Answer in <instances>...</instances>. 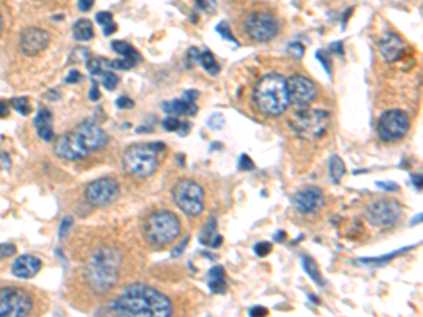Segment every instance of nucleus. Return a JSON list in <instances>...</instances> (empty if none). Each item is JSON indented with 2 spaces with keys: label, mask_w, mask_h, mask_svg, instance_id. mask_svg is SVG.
Returning <instances> with one entry per match:
<instances>
[{
  "label": "nucleus",
  "mask_w": 423,
  "mask_h": 317,
  "mask_svg": "<svg viewBox=\"0 0 423 317\" xmlns=\"http://www.w3.org/2000/svg\"><path fill=\"white\" fill-rule=\"evenodd\" d=\"M112 309L121 316L168 317L174 311L171 300L164 293L143 284L126 288L114 299Z\"/></svg>",
  "instance_id": "1"
},
{
  "label": "nucleus",
  "mask_w": 423,
  "mask_h": 317,
  "mask_svg": "<svg viewBox=\"0 0 423 317\" xmlns=\"http://www.w3.org/2000/svg\"><path fill=\"white\" fill-rule=\"evenodd\" d=\"M121 265L120 253L112 247L96 250L85 268V280L96 293L110 291L117 279Z\"/></svg>",
  "instance_id": "2"
},
{
  "label": "nucleus",
  "mask_w": 423,
  "mask_h": 317,
  "mask_svg": "<svg viewBox=\"0 0 423 317\" xmlns=\"http://www.w3.org/2000/svg\"><path fill=\"white\" fill-rule=\"evenodd\" d=\"M255 106L268 116H279L289 106L286 79L279 74H268L259 79L253 92Z\"/></svg>",
  "instance_id": "3"
},
{
  "label": "nucleus",
  "mask_w": 423,
  "mask_h": 317,
  "mask_svg": "<svg viewBox=\"0 0 423 317\" xmlns=\"http://www.w3.org/2000/svg\"><path fill=\"white\" fill-rule=\"evenodd\" d=\"M181 220L177 215L168 210H158L151 213L145 220L143 228L147 241L157 247L174 242L181 234Z\"/></svg>",
  "instance_id": "4"
},
{
  "label": "nucleus",
  "mask_w": 423,
  "mask_h": 317,
  "mask_svg": "<svg viewBox=\"0 0 423 317\" xmlns=\"http://www.w3.org/2000/svg\"><path fill=\"white\" fill-rule=\"evenodd\" d=\"M164 144L158 143H141L127 148L123 154V165L132 177H151L158 169V150Z\"/></svg>",
  "instance_id": "5"
},
{
  "label": "nucleus",
  "mask_w": 423,
  "mask_h": 317,
  "mask_svg": "<svg viewBox=\"0 0 423 317\" xmlns=\"http://www.w3.org/2000/svg\"><path fill=\"white\" fill-rule=\"evenodd\" d=\"M290 127L303 139L316 141L324 137L330 126V117L328 112L319 109H305L299 110L290 119Z\"/></svg>",
  "instance_id": "6"
},
{
  "label": "nucleus",
  "mask_w": 423,
  "mask_h": 317,
  "mask_svg": "<svg viewBox=\"0 0 423 317\" xmlns=\"http://www.w3.org/2000/svg\"><path fill=\"white\" fill-rule=\"evenodd\" d=\"M174 202L186 216H199L205 209V192L202 186L192 179L179 181L172 189Z\"/></svg>",
  "instance_id": "7"
},
{
  "label": "nucleus",
  "mask_w": 423,
  "mask_h": 317,
  "mask_svg": "<svg viewBox=\"0 0 423 317\" xmlns=\"http://www.w3.org/2000/svg\"><path fill=\"white\" fill-rule=\"evenodd\" d=\"M32 298L20 288L0 289V317H24L32 310Z\"/></svg>",
  "instance_id": "8"
},
{
  "label": "nucleus",
  "mask_w": 423,
  "mask_h": 317,
  "mask_svg": "<svg viewBox=\"0 0 423 317\" xmlns=\"http://www.w3.org/2000/svg\"><path fill=\"white\" fill-rule=\"evenodd\" d=\"M409 116L404 110L392 109L381 114L377 123V131L381 138L394 143L404 138L409 131Z\"/></svg>",
  "instance_id": "9"
},
{
  "label": "nucleus",
  "mask_w": 423,
  "mask_h": 317,
  "mask_svg": "<svg viewBox=\"0 0 423 317\" xmlns=\"http://www.w3.org/2000/svg\"><path fill=\"white\" fill-rule=\"evenodd\" d=\"M244 31L255 43H268L277 37L279 24L270 13L254 12L246 19Z\"/></svg>",
  "instance_id": "10"
},
{
  "label": "nucleus",
  "mask_w": 423,
  "mask_h": 317,
  "mask_svg": "<svg viewBox=\"0 0 423 317\" xmlns=\"http://www.w3.org/2000/svg\"><path fill=\"white\" fill-rule=\"evenodd\" d=\"M120 196L119 184L113 178H101L89 184L85 190V197L88 203L96 207H105L116 202Z\"/></svg>",
  "instance_id": "11"
},
{
  "label": "nucleus",
  "mask_w": 423,
  "mask_h": 317,
  "mask_svg": "<svg viewBox=\"0 0 423 317\" xmlns=\"http://www.w3.org/2000/svg\"><path fill=\"white\" fill-rule=\"evenodd\" d=\"M402 209L397 200L378 199L367 207L368 220L378 227H389L398 222Z\"/></svg>",
  "instance_id": "12"
},
{
  "label": "nucleus",
  "mask_w": 423,
  "mask_h": 317,
  "mask_svg": "<svg viewBox=\"0 0 423 317\" xmlns=\"http://www.w3.org/2000/svg\"><path fill=\"white\" fill-rule=\"evenodd\" d=\"M286 92L289 103L297 106H308L316 97L315 83L303 75H292L286 79Z\"/></svg>",
  "instance_id": "13"
},
{
  "label": "nucleus",
  "mask_w": 423,
  "mask_h": 317,
  "mask_svg": "<svg viewBox=\"0 0 423 317\" xmlns=\"http://www.w3.org/2000/svg\"><path fill=\"white\" fill-rule=\"evenodd\" d=\"M292 204L294 207L302 213V215H309L315 213L324 204V196L323 192L316 186H306L303 189L298 190L297 193L292 196Z\"/></svg>",
  "instance_id": "14"
},
{
  "label": "nucleus",
  "mask_w": 423,
  "mask_h": 317,
  "mask_svg": "<svg viewBox=\"0 0 423 317\" xmlns=\"http://www.w3.org/2000/svg\"><path fill=\"white\" fill-rule=\"evenodd\" d=\"M50 34L38 27H28L21 32L20 37V48L27 57H34L50 44Z\"/></svg>",
  "instance_id": "15"
},
{
  "label": "nucleus",
  "mask_w": 423,
  "mask_h": 317,
  "mask_svg": "<svg viewBox=\"0 0 423 317\" xmlns=\"http://www.w3.org/2000/svg\"><path fill=\"white\" fill-rule=\"evenodd\" d=\"M55 154L59 158L76 161V159L85 158L89 154V151L85 148L79 135L74 130L71 133L63 134L62 137L58 139L57 146H55Z\"/></svg>",
  "instance_id": "16"
},
{
  "label": "nucleus",
  "mask_w": 423,
  "mask_h": 317,
  "mask_svg": "<svg viewBox=\"0 0 423 317\" xmlns=\"http://www.w3.org/2000/svg\"><path fill=\"white\" fill-rule=\"evenodd\" d=\"M76 134L89 152L99 151L108 144V135L101 127L93 123H83L75 128Z\"/></svg>",
  "instance_id": "17"
},
{
  "label": "nucleus",
  "mask_w": 423,
  "mask_h": 317,
  "mask_svg": "<svg viewBox=\"0 0 423 317\" xmlns=\"http://www.w3.org/2000/svg\"><path fill=\"white\" fill-rule=\"evenodd\" d=\"M406 45L394 32H385L378 41V51L385 62H395L404 55Z\"/></svg>",
  "instance_id": "18"
},
{
  "label": "nucleus",
  "mask_w": 423,
  "mask_h": 317,
  "mask_svg": "<svg viewBox=\"0 0 423 317\" xmlns=\"http://www.w3.org/2000/svg\"><path fill=\"white\" fill-rule=\"evenodd\" d=\"M41 269V261L32 255H21L13 262L12 273L20 279L34 278Z\"/></svg>",
  "instance_id": "19"
},
{
  "label": "nucleus",
  "mask_w": 423,
  "mask_h": 317,
  "mask_svg": "<svg viewBox=\"0 0 423 317\" xmlns=\"http://www.w3.org/2000/svg\"><path fill=\"white\" fill-rule=\"evenodd\" d=\"M34 127L37 130L38 137L50 143L55 138L54 130H52V113L48 109H41L36 117H34Z\"/></svg>",
  "instance_id": "20"
},
{
  "label": "nucleus",
  "mask_w": 423,
  "mask_h": 317,
  "mask_svg": "<svg viewBox=\"0 0 423 317\" xmlns=\"http://www.w3.org/2000/svg\"><path fill=\"white\" fill-rule=\"evenodd\" d=\"M162 109L167 114L170 116H182V114H188V116H195L198 113V106L195 104V101L188 100L185 96H182L181 99H174V100L165 101L162 104Z\"/></svg>",
  "instance_id": "21"
},
{
  "label": "nucleus",
  "mask_w": 423,
  "mask_h": 317,
  "mask_svg": "<svg viewBox=\"0 0 423 317\" xmlns=\"http://www.w3.org/2000/svg\"><path fill=\"white\" fill-rule=\"evenodd\" d=\"M221 235L217 233V227H216V219L212 217L209 219V222L206 223V226H203L202 231L199 234V242L210 248H217L221 244Z\"/></svg>",
  "instance_id": "22"
},
{
  "label": "nucleus",
  "mask_w": 423,
  "mask_h": 317,
  "mask_svg": "<svg viewBox=\"0 0 423 317\" xmlns=\"http://www.w3.org/2000/svg\"><path fill=\"white\" fill-rule=\"evenodd\" d=\"M208 286L212 293L223 295L227 289V284L224 279V268L221 265L213 266L208 273Z\"/></svg>",
  "instance_id": "23"
},
{
  "label": "nucleus",
  "mask_w": 423,
  "mask_h": 317,
  "mask_svg": "<svg viewBox=\"0 0 423 317\" xmlns=\"http://www.w3.org/2000/svg\"><path fill=\"white\" fill-rule=\"evenodd\" d=\"M74 38L76 41H89L93 38V25L88 19H81L76 21L72 27Z\"/></svg>",
  "instance_id": "24"
},
{
  "label": "nucleus",
  "mask_w": 423,
  "mask_h": 317,
  "mask_svg": "<svg viewBox=\"0 0 423 317\" xmlns=\"http://www.w3.org/2000/svg\"><path fill=\"white\" fill-rule=\"evenodd\" d=\"M112 50H113L116 54L121 55L124 59H130V61H133V62L136 63L141 61V55H140L139 52L134 50L133 47L128 44V43H124V41H120V40H116V41L112 43Z\"/></svg>",
  "instance_id": "25"
},
{
  "label": "nucleus",
  "mask_w": 423,
  "mask_h": 317,
  "mask_svg": "<svg viewBox=\"0 0 423 317\" xmlns=\"http://www.w3.org/2000/svg\"><path fill=\"white\" fill-rule=\"evenodd\" d=\"M346 173V165L343 162V159L339 155H333L329 159V175L332 178V181L335 184H339L341 178Z\"/></svg>",
  "instance_id": "26"
},
{
  "label": "nucleus",
  "mask_w": 423,
  "mask_h": 317,
  "mask_svg": "<svg viewBox=\"0 0 423 317\" xmlns=\"http://www.w3.org/2000/svg\"><path fill=\"white\" fill-rule=\"evenodd\" d=\"M302 266L303 271L309 275V278L312 280H315V284H317L319 286H324V279L320 275V271H319V266L316 265V262L310 257H303L302 258Z\"/></svg>",
  "instance_id": "27"
},
{
  "label": "nucleus",
  "mask_w": 423,
  "mask_h": 317,
  "mask_svg": "<svg viewBox=\"0 0 423 317\" xmlns=\"http://www.w3.org/2000/svg\"><path fill=\"white\" fill-rule=\"evenodd\" d=\"M199 63L203 66V69L208 72L209 75L215 76L220 72V66L215 59V55L210 51H203L199 55Z\"/></svg>",
  "instance_id": "28"
},
{
  "label": "nucleus",
  "mask_w": 423,
  "mask_h": 317,
  "mask_svg": "<svg viewBox=\"0 0 423 317\" xmlns=\"http://www.w3.org/2000/svg\"><path fill=\"white\" fill-rule=\"evenodd\" d=\"M96 21H97V23L103 27V34H105L106 37H109L110 34H113V32L117 30V27H116V24H114V21H113V16H112V13H109V12L97 13V14H96Z\"/></svg>",
  "instance_id": "29"
},
{
  "label": "nucleus",
  "mask_w": 423,
  "mask_h": 317,
  "mask_svg": "<svg viewBox=\"0 0 423 317\" xmlns=\"http://www.w3.org/2000/svg\"><path fill=\"white\" fill-rule=\"evenodd\" d=\"M101 76H102V85H103V88L108 89V90H113V89H116V86H117L119 82H120L119 76L116 75L112 69H105L101 74Z\"/></svg>",
  "instance_id": "30"
},
{
  "label": "nucleus",
  "mask_w": 423,
  "mask_h": 317,
  "mask_svg": "<svg viewBox=\"0 0 423 317\" xmlns=\"http://www.w3.org/2000/svg\"><path fill=\"white\" fill-rule=\"evenodd\" d=\"M411 247H404L401 248V250H398V251H394V253L388 254V255H382V257H377V258H361V262L363 264H370V265H381V264H384V262H388V261L391 260V258H394V257H397L398 254H402L405 253V251H408Z\"/></svg>",
  "instance_id": "31"
},
{
  "label": "nucleus",
  "mask_w": 423,
  "mask_h": 317,
  "mask_svg": "<svg viewBox=\"0 0 423 317\" xmlns=\"http://www.w3.org/2000/svg\"><path fill=\"white\" fill-rule=\"evenodd\" d=\"M215 30H216V32H219V34H220V37L223 38V40H226V41H230V43H234V44L239 45L237 40L234 38L233 32H232V30H230V25H229L226 21H220V23L215 27Z\"/></svg>",
  "instance_id": "32"
},
{
  "label": "nucleus",
  "mask_w": 423,
  "mask_h": 317,
  "mask_svg": "<svg viewBox=\"0 0 423 317\" xmlns=\"http://www.w3.org/2000/svg\"><path fill=\"white\" fill-rule=\"evenodd\" d=\"M199 55H201V51L198 50L196 47H190L189 50L186 51V54H185V58H183L185 66H186L188 69L193 68L196 63L199 62Z\"/></svg>",
  "instance_id": "33"
},
{
  "label": "nucleus",
  "mask_w": 423,
  "mask_h": 317,
  "mask_svg": "<svg viewBox=\"0 0 423 317\" xmlns=\"http://www.w3.org/2000/svg\"><path fill=\"white\" fill-rule=\"evenodd\" d=\"M12 104L13 108L16 109L20 114L27 116V114L31 112V106H30V101H28L27 97H16V99H13Z\"/></svg>",
  "instance_id": "34"
},
{
  "label": "nucleus",
  "mask_w": 423,
  "mask_h": 317,
  "mask_svg": "<svg viewBox=\"0 0 423 317\" xmlns=\"http://www.w3.org/2000/svg\"><path fill=\"white\" fill-rule=\"evenodd\" d=\"M196 9L201 12H206L209 14H213L216 12V0H195Z\"/></svg>",
  "instance_id": "35"
},
{
  "label": "nucleus",
  "mask_w": 423,
  "mask_h": 317,
  "mask_svg": "<svg viewBox=\"0 0 423 317\" xmlns=\"http://www.w3.org/2000/svg\"><path fill=\"white\" fill-rule=\"evenodd\" d=\"M90 58V52L85 48H76L72 54H71V63H78V62H83Z\"/></svg>",
  "instance_id": "36"
},
{
  "label": "nucleus",
  "mask_w": 423,
  "mask_h": 317,
  "mask_svg": "<svg viewBox=\"0 0 423 317\" xmlns=\"http://www.w3.org/2000/svg\"><path fill=\"white\" fill-rule=\"evenodd\" d=\"M182 126V123L178 120L175 116H168L164 121H162V127L167 131H179V128Z\"/></svg>",
  "instance_id": "37"
},
{
  "label": "nucleus",
  "mask_w": 423,
  "mask_h": 317,
  "mask_svg": "<svg viewBox=\"0 0 423 317\" xmlns=\"http://www.w3.org/2000/svg\"><path fill=\"white\" fill-rule=\"evenodd\" d=\"M272 251V244L268 241H261L254 245V253L258 257H267Z\"/></svg>",
  "instance_id": "38"
},
{
  "label": "nucleus",
  "mask_w": 423,
  "mask_h": 317,
  "mask_svg": "<svg viewBox=\"0 0 423 317\" xmlns=\"http://www.w3.org/2000/svg\"><path fill=\"white\" fill-rule=\"evenodd\" d=\"M316 58H317V59L323 63V66H324L326 72H329V75H332V74H330V68H332V58H330V55L328 54V51L319 50L317 52H316Z\"/></svg>",
  "instance_id": "39"
},
{
  "label": "nucleus",
  "mask_w": 423,
  "mask_h": 317,
  "mask_svg": "<svg viewBox=\"0 0 423 317\" xmlns=\"http://www.w3.org/2000/svg\"><path fill=\"white\" fill-rule=\"evenodd\" d=\"M224 124V117L220 113H215L210 116V119L208 120V127L212 130H220Z\"/></svg>",
  "instance_id": "40"
},
{
  "label": "nucleus",
  "mask_w": 423,
  "mask_h": 317,
  "mask_svg": "<svg viewBox=\"0 0 423 317\" xmlns=\"http://www.w3.org/2000/svg\"><path fill=\"white\" fill-rule=\"evenodd\" d=\"M286 51L292 57L301 59L303 57V54H305V47L302 44H299V43H292V44L288 45V50Z\"/></svg>",
  "instance_id": "41"
},
{
  "label": "nucleus",
  "mask_w": 423,
  "mask_h": 317,
  "mask_svg": "<svg viewBox=\"0 0 423 317\" xmlns=\"http://www.w3.org/2000/svg\"><path fill=\"white\" fill-rule=\"evenodd\" d=\"M239 168H240L241 171H253L254 169L253 159L250 158L247 154H241L240 159H239Z\"/></svg>",
  "instance_id": "42"
},
{
  "label": "nucleus",
  "mask_w": 423,
  "mask_h": 317,
  "mask_svg": "<svg viewBox=\"0 0 423 317\" xmlns=\"http://www.w3.org/2000/svg\"><path fill=\"white\" fill-rule=\"evenodd\" d=\"M16 253V247L13 244H0V260L3 258H7V257H12Z\"/></svg>",
  "instance_id": "43"
},
{
  "label": "nucleus",
  "mask_w": 423,
  "mask_h": 317,
  "mask_svg": "<svg viewBox=\"0 0 423 317\" xmlns=\"http://www.w3.org/2000/svg\"><path fill=\"white\" fill-rule=\"evenodd\" d=\"M116 106L119 109H132L134 108V101L130 99V97H127V96H120L117 100H116Z\"/></svg>",
  "instance_id": "44"
},
{
  "label": "nucleus",
  "mask_w": 423,
  "mask_h": 317,
  "mask_svg": "<svg viewBox=\"0 0 423 317\" xmlns=\"http://www.w3.org/2000/svg\"><path fill=\"white\" fill-rule=\"evenodd\" d=\"M71 224H72V217H65L61 223V227H59V238L62 240L63 237L67 235L68 230H70Z\"/></svg>",
  "instance_id": "45"
},
{
  "label": "nucleus",
  "mask_w": 423,
  "mask_h": 317,
  "mask_svg": "<svg viewBox=\"0 0 423 317\" xmlns=\"http://www.w3.org/2000/svg\"><path fill=\"white\" fill-rule=\"evenodd\" d=\"M377 186L384 189L385 192H394V190H398L399 186L395 182H391V181H384V182H377Z\"/></svg>",
  "instance_id": "46"
},
{
  "label": "nucleus",
  "mask_w": 423,
  "mask_h": 317,
  "mask_svg": "<svg viewBox=\"0 0 423 317\" xmlns=\"http://www.w3.org/2000/svg\"><path fill=\"white\" fill-rule=\"evenodd\" d=\"M89 99L93 101H97L101 99V92L97 89V83H96L95 79L92 81V89L89 90Z\"/></svg>",
  "instance_id": "47"
},
{
  "label": "nucleus",
  "mask_w": 423,
  "mask_h": 317,
  "mask_svg": "<svg viewBox=\"0 0 423 317\" xmlns=\"http://www.w3.org/2000/svg\"><path fill=\"white\" fill-rule=\"evenodd\" d=\"M81 79H82V75L79 74V71L72 69L70 71V74L67 75V79H65V81H67V83H78Z\"/></svg>",
  "instance_id": "48"
},
{
  "label": "nucleus",
  "mask_w": 423,
  "mask_h": 317,
  "mask_svg": "<svg viewBox=\"0 0 423 317\" xmlns=\"http://www.w3.org/2000/svg\"><path fill=\"white\" fill-rule=\"evenodd\" d=\"M95 5V0H78V7L81 12H88Z\"/></svg>",
  "instance_id": "49"
},
{
  "label": "nucleus",
  "mask_w": 423,
  "mask_h": 317,
  "mask_svg": "<svg viewBox=\"0 0 423 317\" xmlns=\"http://www.w3.org/2000/svg\"><path fill=\"white\" fill-rule=\"evenodd\" d=\"M188 241H189V237L186 235L185 238H183V241L178 245L177 248H174L172 251H171V255L172 257H178V255H181V254L183 253V250H185V247H186V244H188Z\"/></svg>",
  "instance_id": "50"
},
{
  "label": "nucleus",
  "mask_w": 423,
  "mask_h": 317,
  "mask_svg": "<svg viewBox=\"0 0 423 317\" xmlns=\"http://www.w3.org/2000/svg\"><path fill=\"white\" fill-rule=\"evenodd\" d=\"M267 314H268V310H267L266 307L255 306V307L250 309V316H267Z\"/></svg>",
  "instance_id": "51"
},
{
  "label": "nucleus",
  "mask_w": 423,
  "mask_h": 317,
  "mask_svg": "<svg viewBox=\"0 0 423 317\" xmlns=\"http://www.w3.org/2000/svg\"><path fill=\"white\" fill-rule=\"evenodd\" d=\"M411 179L413 186H415L417 190H422V175H420V173H419V175H412Z\"/></svg>",
  "instance_id": "52"
},
{
  "label": "nucleus",
  "mask_w": 423,
  "mask_h": 317,
  "mask_svg": "<svg viewBox=\"0 0 423 317\" xmlns=\"http://www.w3.org/2000/svg\"><path fill=\"white\" fill-rule=\"evenodd\" d=\"M9 114V108L3 100H0V117H6Z\"/></svg>",
  "instance_id": "53"
},
{
  "label": "nucleus",
  "mask_w": 423,
  "mask_h": 317,
  "mask_svg": "<svg viewBox=\"0 0 423 317\" xmlns=\"http://www.w3.org/2000/svg\"><path fill=\"white\" fill-rule=\"evenodd\" d=\"M2 28H3V19H2V14H0V31H2Z\"/></svg>",
  "instance_id": "54"
}]
</instances>
